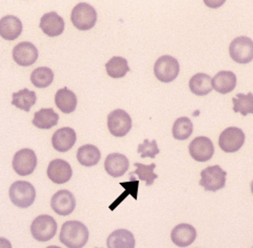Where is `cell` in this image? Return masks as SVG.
Returning a JSON list of instances; mask_svg holds the SVG:
<instances>
[{
	"mask_svg": "<svg viewBox=\"0 0 253 248\" xmlns=\"http://www.w3.org/2000/svg\"><path fill=\"white\" fill-rule=\"evenodd\" d=\"M89 239V231L80 221L64 222L59 240L68 248H83Z\"/></svg>",
	"mask_w": 253,
	"mask_h": 248,
	"instance_id": "1",
	"label": "cell"
},
{
	"mask_svg": "<svg viewBox=\"0 0 253 248\" xmlns=\"http://www.w3.org/2000/svg\"><path fill=\"white\" fill-rule=\"evenodd\" d=\"M9 197L13 205L20 208H27L33 205L36 198L35 187L30 182L16 181L11 185Z\"/></svg>",
	"mask_w": 253,
	"mask_h": 248,
	"instance_id": "2",
	"label": "cell"
},
{
	"mask_svg": "<svg viewBox=\"0 0 253 248\" xmlns=\"http://www.w3.org/2000/svg\"><path fill=\"white\" fill-rule=\"evenodd\" d=\"M71 21L80 31H88L96 25L97 12L92 5L86 2L76 4L71 14Z\"/></svg>",
	"mask_w": 253,
	"mask_h": 248,
	"instance_id": "3",
	"label": "cell"
},
{
	"mask_svg": "<svg viewBox=\"0 0 253 248\" xmlns=\"http://www.w3.org/2000/svg\"><path fill=\"white\" fill-rule=\"evenodd\" d=\"M56 220L48 214H42L34 219L31 225V233L38 242L50 241L57 233Z\"/></svg>",
	"mask_w": 253,
	"mask_h": 248,
	"instance_id": "4",
	"label": "cell"
},
{
	"mask_svg": "<svg viewBox=\"0 0 253 248\" xmlns=\"http://www.w3.org/2000/svg\"><path fill=\"white\" fill-rule=\"evenodd\" d=\"M200 186L208 192H216L222 190L226 184V171H224L219 165H212L201 171Z\"/></svg>",
	"mask_w": 253,
	"mask_h": 248,
	"instance_id": "5",
	"label": "cell"
},
{
	"mask_svg": "<svg viewBox=\"0 0 253 248\" xmlns=\"http://www.w3.org/2000/svg\"><path fill=\"white\" fill-rule=\"evenodd\" d=\"M229 56L235 62L249 63L253 60V41L249 37L239 36L230 43Z\"/></svg>",
	"mask_w": 253,
	"mask_h": 248,
	"instance_id": "6",
	"label": "cell"
},
{
	"mask_svg": "<svg viewBox=\"0 0 253 248\" xmlns=\"http://www.w3.org/2000/svg\"><path fill=\"white\" fill-rule=\"evenodd\" d=\"M245 141L246 135L244 131L236 126H230L225 129L219 135L218 146L225 152H236L243 147Z\"/></svg>",
	"mask_w": 253,
	"mask_h": 248,
	"instance_id": "7",
	"label": "cell"
},
{
	"mask_svg": "<svg viewBox=\"0 0 253 248\" xmlns=\"http://www.w3.org/2000/svg\"><path fill=\"white\" fill-rule=\"evenodd\" d=\"M155 75L162 83H170L179 74V63L172 56H162L155 63Z\"/></svg>",
	"mask_w": 253,
	"mask_h": 248,
	"instance_id": "8",
	"label": "cell"
},
{
	"mask_svg": "<svg viewBox=\"0 0 253 248\" xmlns=\"http://www.w3.org/2000/svg\"><path fill=\"white\" fill-rule=\"evenodd\" d=\"M108 129L113 136L123 137L131 129L130 115L123 109H115L108 115Z\"/></svg>",
	"mask_w": 253,
	"mask_h": 248,
	"instance_id": "9",
	"label": "cell"
},
{
	"mask_svg": "<svg viewBox=\"0 0 253 248\" xmlns=\"http://www.w3.org/2000/svg\"><path fill=\"white\" fill-rule=\"evenodd\" d=\"M37 165V157L35 152L30 148H24L15 153L12 160L13 170L21 176L30 175Z\"/></svg>",
	"mask_w": 253,
	"mask_h": 248,
	"instance_id": "10",
	"label": "cell"
},
{
	"mask_svg": "<svg viewBox=\"0 0 253 248\" xmlns=\"http://www.w3.org/2000/svg\"><path fill=\"white\" fill-rule=\"evenodd\" d=\"M189 153L198 162L209 161L214 155L212 141L206 136H198L189 144Z\"/></svg>",
	"mask_w": 253,
	"mask_h": 248,
	"instance_id": "11",
	"label": "cell"
},
{
	"mask_svg": "<svg viewBox=\"0 0 253 248\" xmlns=\"http://www.w3.org/2000/svg\"><path fill=\"white\" fill-rule=\"evenodd\" d=\"M50 206L52 210L59 216H69L74 211L76 200L72 193L68 190H62L52 196Z\"/></svg>",
	"mask_w": 253,
	"mask_h": 248,
	"instance_id": "12",
	"label": "cell"
},
{
	"mask_svg": "<svg viewBox=\"0 0 253 248\" xmlns=\"http://www.w3.org/2000/svg\"><path fill=\"white\" fill-rule=\"evenodd\" d=\"M12 57L16 64L21 65V67H30L36 62L38 50L34 44L30 42H22L13 48Z\"/></svg>",
	"mask_w": 253,
	"mask_h": 248,
	"instance_id": "13",
	"label": "cell"
},
{
	"mask_svg": "<svg viewBox=\"0 0 253 248\" xmlns=\"http://www.w3.org/2000/svg\"><path fill=\"white\" fill-rule=\"evenodd\" d=\"M48 178L56 184H64L72 178L73 171L68 161L63 159H54L48 165Z\"/></svg>",
	"mask_w": 253,
	"mask_h": 248,
	"instance_id": "14",
	"label": "cell"
},
{
	"mask_svg": "<svg viewBox=\"0 0 253 248\" xmlns=\"http://www.w3.org/2000/svg\"><path fill=\"white\" fill-rule=\"evenodd\" d=\"M197 231L188 223H180L172 230L170 240L178 247H188L196 241Z\"/></svg>",
	"mask_w": 253,
	"mask_h": 248,
	"instance_id": "15",
	"label": "cell"
},
{
	"mask_svg": "<svg viewBox=\"0 0 253 248\" xmlns=\"http://www.w3.org/2000/svg\"><path fill=\"white\" fill-rule=\"evenodd\" d=\"M129 168V161L126 156L119 152H113L106 158L104 169L112 178H120L126 173Z\"/></svg>",
	"mask_w": 253,
	"mask_h": 248,
	"instance_id": "16",
	"label": "cell"
},
{
	"mask_svg": "<svg viewBox=\"0 0 253 248\" xmlns=\"http://www.w3.org/2000/svg\"><path fill=\"white\" fill-rule=\"evenodd\" d=\"M40 27L49 37H57L64 31V20L57 12H49L42 15Z\"/></svg>",
	"mask_w": 253,
	"mask_h": 248,
	"instance_id": "17",
	"label": "cell"
},
{
	"mask_svg": "<svg viewBox=\"0 0 253 248\" xmlns=\"http://www.w3.org/2000/svg\"><path fill=\"white\" fill-rule=\"evenodd\" d=\"M52 147L57 151L67 152L76 143V133L71 128H62L52 135Z\"/></svg>",
	"mask_w": 253,
	"mask_h": 248,
	"instance_id": "18",
	"label": "cell"
},
{
	"mask_svg": "<svg viewBox=\"0 0 253 248\" xmlns=\"http://www.w3.org/2000/svg\"><path fill=\"white\" fill-rule=\"evenodd\" d=\"M22 30H23V25L21 20L14 15H5L0 20V36L3 40H16L21 35Z\"/></svg>",
	"mask_w": 253,
	"mask_h": 248,
	"instance_id": "19",
	"label": "cell"
},
{
	"mask_svg": "<svg viewBox=\"0 0 253 248\" xmlns=\"http://www.w3.org/2000/svg\"><path fill=\"white\" fill-rule=\"evenodd\" d=\"M237 85V76L232 71H219L212 79V86L219 94H228Z\"/></svg>",
	"mask_w": 253,
	"mask_h": 248,
	"instance_id": "20",
	"label": "cell"
},
{
	"mask_svg": "<svg viewBox=\"0 0 253 248\" xmlns=\"http://www.w3.org/2000/svg\"><path fill=\"white\" fill-rule=\"evenodd\" d=\"M135 238L127 230H115L107 240L108 248H135Z\"/></svg>",
	"mask_w": 253,
	"mask_h": 248,
	"instance_id": "21",
	"label": "cell"
},
{
	"mask_svg": "<svg viewBox=\"0 0 253 248\" xmlns=\"http://www.w3.org/2000/svg\"><path fill=\"white\" fill-rule=\"evenodd\" d=\"M54 101H56L57 107L63 113L74 112L76 106H78V98H76V95L67 87H63L57 92L56 96H54Z\"/></svg>",
	"mask_w": 253,
	"mask_h": 248,
	"instance_id": "22",
	"label": "cell"
},
{
	"mask_svg": "<svg viewBox=\"0 0 253 248\" xmlns=\"http://www.w3.org/2000/svg\"><path fill=\"white\" fill-rule=\"evenodd\" d=\"M59 121V114L54 112L53 109L45 108L38 110L34 114V119H33L32 123L38 129L42 130H49L56 126Z\"/></svg>",
	"mask_w": 253,
	"mask_h": 248,
	"instance_id": "23",
	"label": "cell"
},
{
	"mask_svg": "<svg viewBox=\"0 0 253 248\" xmlns=\"http://www.w3.org/2000/svg\"><path fill=\"white\" fill-rule=\"evenodd\" d=\"M190 91L197 96H206L212 92V79L206 73H197L189 81Z\"/></svg>",
	"mask_w": 253,
	"mask_h": 248,
	"instance_id": "24",
	"label": "cell"
},
{
	"mask_svg": "<svg viewBox=\"0 0 253 248\" xmlns=\"http://www.w3.org/2000/svg\"><path fill=\"white\" fill-rule=\"evenodd\" d=\"M76 157L78 161L84 167H93L100 161L101 152L95 145L87 144L79 148Z\"/></svg>",
	"mask_w": 253,
	"mask_h": 248,
	"instance_id": "25",
	"label": "cell"
},
{
	"mask_svg": "<svg viewBox=\"0 0 253 248\" xmlns=\"http://www.w3.org/2000/svg\"><path fill=\"white\" fill-rule=\"evenodd\" d=\"M36 100L37 97L35 92L24 88V90L12 94V101H11V103L18 109L29 112L31 108L35 104Z\"/></svg>",
	"mask_w": 253,
	"mask_h": 248,
	"instance_id": "26",
	"label": "cell"
},
{
	"mask_svg": "<svg viewBox=\"0 0 253 248\" xmlns=\"http://www.w3.org/2000/svg\"><path fill=\"white\" fill-rule=\"evenodd\" d=\"M106 70L109 76L113 79H120L129 72L127 60L123 57H112L106 64Z\"/></svg>",
	"mask_w": 253,
	"mask_h": 248,
	"instance_id": "27",
	"label": "cell"
},
{
	"mask_svg": "<svg viewBox=\"0 0 253 248\" xmlns=\"http://www.w3.org/2000/svg\"><path fill=\"white\" fill-rule=\"evenodd\" d=\"M194 131V125L189 118L180 117L173 124V137L177 141H185L189 139Z\"/></svg>",
	"mask_w": 253,
	"mask_h": 248,
	"instance_id": "28",
	"label": "cell"
},
{
	"mask_svg": "<svg viewBox=\"0 0 253 248\" xmlns=\"http://www.w3.org/2000/svg\"><path fill=\"white\" fill-rule=\"evenodd\" d=\"M54 74L50 68L47 67H40L33 71L31 74V81L33 85L37 88H46L49 85H51L53 82Z\"/></svg>",
	"mask_w": 253,
	"mask_h": 248,
	"instance_id": "29",
	"label": "cell"
},
{
	"mask_svg": "<svg viewBox=\"0 0 253 248\" xmlns=\"http://www.w3.org/2000/svg\"><path fill=\"white\" fill-rule=\"evenodd\" d=\"M234 103V111L239 112L246 117V115L253 113V94L250 92L246 94H237V96L233 99Z\"/></svg>",
	"mask_w": 253,
	"mask_h": 248,
	"instance_id": "30",
	"label": "cell"
},
{
	"mask_svg": "<svg viewBox=\"0 0 253 248\" xmlns=\"http://www.w3.org/2000/svg\"><path fill=\"white\" fill-rule=\"evenodd\" d=\"M134 165L136 167V170L134 172H130L129 176H133L135 174L138 175L139 180L145 181L147 186H151L153 184V182L156 181V179H158V175L155 173V169H156L155 163L146 165V164L136 162Z\"/></svg>",
	"mask_w": 253,
	"mask_h": 248,
	"instance_id": "31",
	"label": "cell"
},
{
	"mask_svg": "<svg viewBox=\"0 0 253 248\" xmlns=\"http://www.w3.org/2000/svg\"><path fill=\"white\" fill-rule=\"evenodd\" d=\"M140 153L141 158H156L157 155L160 153V149H159L157 141H149V140H145L142 144L138 145V149H137Z\"/></svg>",
	"mask_w": 253,
	"mask_h": 248,
	"instance_id": "32",
	"label": "cell"
},
{
	"mask_svg": "<svg viewBox=\"0 0 253 248\" xmlns=\"http://www.w3.org/2000/svg\"><path fill=\"white\" fill-rule=\"evenodd\" d=\"M0 248H12V245L7 239L0 238Z\"/></svg>",
	"mask_w": 253,
	"mask_h": 248,
	"instance_id": "33",
	"label": "cell"
},
{
	"mask_svg": "<svg viewBox=\"0 0 253 248\" xmlns=\"http://www.w3.org/2000/svg\"><path fill=\"white\" fill-rule=\"evenodd\" d=\"M47 248H61V247H58V246H48Z\"/></svg>",
	"mask_w": 253,
	"mask_h": 248,
	"instance_id": "34",
	"label": "cell"
},
{
	"mask_svg": "<svg viewBox=\"0 0 253 248\" xmlns=\"http://www.w3.org/2000/svg\"><path fill=\"white\" fill-rule=\"evenodd\" d=\"M251 192H252V194H253V181H252V183H251Z\"/></svg>",
	"mask_w": 253,
	"mask_h": 248,
	"instance_id": "35",
	"label": "cell"
},
{
	"mask_svg": "<svg viewBox=\"0 0 253 248\" xmlns=\"http://www.w3.org/2000/svg\"><path fill=\"white\" fill-rule=\"evenodd\" d=\"M252 248H253V247H252Z\"/></svg>",
	"mask_w": 253,
	"mask_h": 248,
	"instance_id": "36",
	"label": "cell"
}]
</instances>
